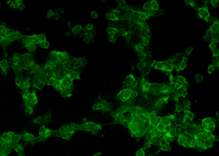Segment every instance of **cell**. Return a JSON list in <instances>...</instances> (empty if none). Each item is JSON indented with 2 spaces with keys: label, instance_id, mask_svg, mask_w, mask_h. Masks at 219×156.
<instances>
[{
  "label": "cell",
  "instance_id": "1",
  "mask_svg": "<svg viewBox=\"0 0 219 156\" xmlns=\"http://www.w3.org/2000/svg\"><path fill=\"white\" fill-rule=\"evenodd\" d=\"M196 146L200 149L205 150L211 148L215 142L216 137L212 132H201L195 134Z\"/></svg>",
  "mask_w": 219,
  "mask_h": 156
},
{
  "label": "cell",
  "instance_id": "2",
  "mask_svg": "<svg viewBox=\"0 0 219 156\" xmlns=\"http://www.w3.org/2000/svg\"><path fill=\"white\" fill-rule=\"evenodd\" d=\"M177 136V141L180 146L186 148H195L196 147L195 134L188 132H182Z\"/></svg>",
  "mask_w": 219,
  "mask_h": 156
},
{
  "label": "cell",
  "instance_id": "3",
  "mask_svg": "<svg viewBox=\"0 0 219 156\" xmlns=\"http://www.w3.org/2000/svg\"><path fill=\"white\" fill-rule=\"evenodd\" d=\"M77 129V126L74 124H70L63 126L58 130L59 136L63 139H69L75 134Z\"/></svg>",
  "mask_w": 219,
  "mask_h": 156
},
{
  "label": "cell",
  "instance_id": "4",
  "mask_svg": "<svg viewBox=\"0 0 219 156\" xmlns=\"http://www.w3.org/2000/svg\"><path fill=\"white\" fill-rule=\"evenodd\" d=\"M135 96V91L129 88H124L117 94V98L122 102H127L132 99Z\"/></svg>",
  "mask_w": 219,
  "mask_h": 156
},
{
  "label": "cell",
  "instance_id": "5",
  "mask_svg": "<svg viewBox=\"0 0 219 156\" xmlns=\"http://www.w3.org/2000/svg\"><path fill=\"white\" fill-rule=\"evenodd\" d=\"M77 129L85 131L94 132L101 130L102 126L101 125L94 122H86L77 126Z\"/></svg>",
  "mask_w": 219,
  "mask_h": 156
},
{
  "label": "cell",
  "instance_id": "6",
  "mask_svg": "<svg viewBox=\"0 0 219 156\" xmlns=\"http://www.w3.org/2000/svg\"><path fill=\"white\" fill-rule=\"evenodd\" d=\"M201 126L206 132H212L213 131H215L216 128L215 121L210 117H205L202 119Z\"/></svg>",
  "mask_w": 219,
  "mask_h": 156
},
{
  "label": "cell",
  "instance_id": "7",
  "mask_svg": "<svg viewBox=\"0 0 219 156\" xmlns=\"http://www.w3.org/2000/svg\"><path fill=\"white\" fill-rule=\"evenodd\" d=\"M16 86L20 89L24 91H28L30 87V81L28 78H23L21 77L16 78L15 80Z\"/></svg>",
  "mask_w": 219,
  "mask_h": 156
},
{
  "label": "cell",
  "instance_id": "8",
  "mask_svg": "<svg viewBox=\"0 0 219 156\" xmlns=\"http://www.w3.org/2000/svg\"><path fill=\"white\" fill-rule=\"evenodd\" d=\"M15 134L12 131H9L3 134L1 136V144L10 145L13 147V141Z\"/></svg>",
  "mask_w": 219,
  "mask_h": 156
},
{
  "label": "cell",
  "instance_id": "9",
  "mask_svg": "<svg viewBox=\"0 0 219 156\" xmlns=\"http://www.w3.org/2000/svg\"><path fill=\"white\" fill-rule=\"evenodd\" d=\"M145 12L152 14L153 12H155L159 9V4L157 1H150L146 2L143 6Z\"/></svg>",
  "mask_w": 219,
  "mask_h": 156
},
{
  "label": "cell",
  "instance_id": "10",
  "mask_svg": "<svg viewBox=\"0 0 219 156\" xmlns=\"http://www.w3.org/2000/svg\"><path fill=\"white\" fill-rule=\"evenodd\" d=\"M52 55L54 58V60L58 63H62L65 62L68 58V54L64 51H53L52 52Z\"/></svg>",
  "mask_w": 219,
  "mask_h": 156
},
{
  "label": "cell",
  "instance_id": "11",
  "mask_svg": "<svg viewBox=\"0 0 219 156\" xmlns=\"http://www.w3.org/2000/svg\"><path fill=\"white\" fill-rule=\"evenodd\" d=\"M195 118V114L194 113L190 111H184V115L182 118V124L184 126H187L193 122Z\"/></svg>",
  "mask_w": 219,
  "mask_h": 156
},
{
  "label": "cell",
  "instance_id": "12",
  "mask_svg": "<svg viewBox=\"0 0 219 156\" xmlns=\"http://www.w3.org/2000/svg\"><path fill=\"white\" fill-rule=\"evenodd\" d=\"M197 13H198V16L200 19H204V21H206L209 19L210 17V13L209 8L207 6H203L198 8Z\"/></svg>",
  "mask_w": 219,
  "mask_h": 156
},
{
  "label": "cell",
  "instance_id": "13",
  "mask_svg": "<svg viewBox=\"0 0 219 156\" xmlns=\"http://www.w3.org/2000/svg\"><path fill=\"white\" fill-rule=\"evenodd\" d=\"M158 139H158V146L162 151L168 152L169 150H170L171 149L170 142L162 137H159Z\"/></svg>",
  "mask_w": 219,
  "mask_h": 156
},
{
  "label": "cell",
  "instance_id": "14",
  "mask_svg": "<svg viewBox=\"0 0 219 156\" xmlns=\"http://www.w3.org/2000/svg\"><path fill=\"white\" fill-rule=\"evenodd\" d=\"M125 85L127 88L133 89L137 86L138 83L132 74H129L125 81Z\"/></svg>",
  "mask_w": 219,
  "mask_h": 156
},
{
  "label": "cell",
  "instance_id": "15",
  "mask_svg": "<svg viewBox=\"0 0 219 156\" xmlns=\"http://www.w3.org/2000/svg\"><path fill=\"white\" fill-rule=\"evenodd\" d=\"M52 134V131L50 129L46 127L45 126H43L40 127L38 131V134H39V137L41 139H46L49 137H50Z\"/></svg>",
  "mask_w": 219,
  "mask_h": 156
},
{
  "label": "cell",
  "instance_id": "16",
  "mask_svg": "<svg viewBox=\"0 0 219 156\" xmlns=\"http://www.w3.org/2000/svg\"><path fill=\"white\" fill-rule=\"evenodd\" d=\"M94 109L96 111H107L109 109V105L107 101H103L95 104L94 106Z\"/></svg>",
  "mask_w": 219,
  "mask_h": 156
},
{
  "label": "cell",
  "instance_id": "17",
  "mask_svg": "<svg viewBox=\"0 0 219 156\" xmlns=\"http://www.w3.org/2000/svg\"><path fill=\"white\" fill-rule=\"evenodd\" d=\"M135 15L136 16V17H137L138 18L137 19L144 21L150 19L152 17L151 13L146 12H141V11H138V12H136Z\"/></svg>",
  "mask_w": 219,
  "mask_h": 156
},
{
  "label": "cell",
  "instance_id": "18",
  "mask_svg": "<svg viewBox=\"0 0 219 156\" xmlns=\"http://www.w3.org/2000/svg\"><path fill=\"white\" fill-rule=\"evenodd\" d=\"M13 147L10 145L7 144H1V150H0V155L1 156H7L11 151Z\"/></svg>",
  "mask_w": 219,
  "mask_h": 156
},
{
  "label": "cell",
  "instance_id": "19",
  "mask_svg": "<svg viewBox=\"0 0 219 156\" xmlns=\"http://www.w3.org/2000/svg\"><path fill=\"white\" fill-rule=\"evenodd\" d=\"M21 137H23L25 141L28 142H35L36 141L35 136L30 132H25L23 133L21 135Z\"/></svg>",
  "mask_w": 219,
  "mask_h": 156
},
{
  "label": "cell",
  "instance_id": "20",
  "mask_svg": "<svg viewBox=\"0 0 219 156\" xmlns=\"http://www.w3.org/2000/svg\"><path fill=\"white\" fill-rule=\"evenodd\" d=\"M150 85H151V83L148 82L145 78H143L141 80V88L142 91H143V92L145 93H149L150 89Z\"/></svg>",
  "mask_w": 219,
  "mask_h": 156
},
{
  "label": "cell",
  "instance_id": "21",
  "mask_svg": "<svg viewBox=\"0 0 219 156\" xmlns=\"http://www.w3.org/2000/svg\"><path fill=\"white\" fill-rule=\"evenodd\" d=\"M168 97H163V98L157 100L154 104V107L156 109H159L162 107L163 105L168 103Z\"/></svg>",
  "mask_w": 219,
  "mask_h": 156
},
{
  "label": "cell",
  "instance_id": "22",
  "mask_svg": "<svg viewBox=\"0 0 219 156\" xmlns=\"http://www.w3.org/2000/svg\"><path fill=\"white\" fill-rule=\"evenodd\" d=\"M152 66L153 68H155V69L160 70V71H163L164 68H165V62H162V61L153 62L152 64Z\"/></svg>",
  "mask_w": 219,
  "mask_h": 156
},
{
  "label": "cell",
  "instance_id": "23",
  "mask_svg": "<svg viewBox=\"0 0 219 156\" xmlns=\"http://www.w3.org/2000/svg\"><path fill=\"white\" fill-rule=\"evenodd\" d=\"M175 66L172 61H166L165 62V68H164L163 71L165 72H172L175 69Z\"/></svg>",
  "mask_w": 219,
  "mask_h": 156
},
{
  "label": "cell",
  "instance_id": "24",
  "mask_svg": "<svg viewBox=\"0 0 219 156\" xmlns=\"http://www.w3.org/2000/svg\"><path fill=\"white\" fill-rule=\"evenodd\" d=\"M209 33L211 35H215L218 33V21L214 22L210 27L209 29Z\"/></svg>",
  "mask_w": 219,
  "mask_h": 156
},
{
  "label": "cell",
  "instance_id": "25",
  "mask_svg": "<svg viewBox=\"0 0 219 156\" xmlns=\"http://www.w3.org/2000/svg\"><path fill=\"white\" fill-rule=\"evenodd\" d=\"M25 112L27 114H31L34 111V104L31 103H25Z\"/></svg>",
  "mask_w": 219,
  "mask_h": 156
},
{
  "label": "cell",
  "instance_id": "26",
  "mask_svg": "<svg viewBox=\"0 0 219 156\" xmlns=\"http://www.w3.org/2000/svg\"><path fill=\"white\" fill-rule=\"evenodd\" d=\"M14 149H15V151L17 153L18 155H23L24 154V147L21 146V144H20L19 143L17 144L16 145H15V146H14Z\"/></svg>",
  "mask_w": 219,
  "mask_h": 156
},
{
  "label": "cell",
  "instance_id": "27",
  "mask_svg": "<svg viewBox=\"0 0 219 156\" xmlns=\"http://www.w3.org/2000/svg\"><path fill=\"white\" fill-rule=\"evenodd\" d=\"M107 32H108V34L109 35V37H113L118 33V30L117 28H115V27H110V28H109L108 29Z\"/></svg>",
  "mask_w": 219,
  "mask_h": 156
},
{
  "label": "cell",
  "instance_id": "28",
  "mask_svg": "<svg viewBox=\"0 0 219 156\" xmlns=\"http://www.w3.org/2000/svg\"><path fill=\"white\" fill-rule=\"evenodd\" d=\"M1 68L3 73L5 74L7 72L8 68V63L6 60H2L1 61Z\"/></svg>",
  "mask_w": 219,
  "mask_h": 156
},
{
  "label": "cell",
  "instance_id": "29",
  "mask_svg": "<svg viewBox=\"0 0 219 156\" xmlns=\"http://www.w3.org/2000/svg\"><path fill=\"white\" fill-rule=\"evenodd\" d=\"M186 68H187V64H186V63L181 62L180 63H179L175 68V69H176V71L177 72H180V71H183V70H184Z\"/></svg>",
  "mask_w": 219,
  "mask_h": 156
},
{
  "label": "cell",
  "instance_id": "30",
  "mask_svg": "<svg viewBox=\"0 0 219 156\" xmlns=\"http://www.w3.org/2000/svg\"><path fill=\"white\" fill-rule=\"evenodd\" d=\"M215 69V66L213 65V64H210V65L208 66L207 71L209 74H212L213 72H214Z\"/></svg>",
  "mask_w": 219,
  "mask_h": 156
},
{
  "label": "cell",
  "instance_id": "31",
  "mask_svg": "<svg viewBox=\"0 0 219 156\" xmlns=\"http://www.w3.org/2000/svg\"><path fill=\"white\" fill-rule=\"evenodd\" d=\"M191 109V103L189 101H186L184 103V111H190Z\"/></svg>",
  "mask_w": 219,
  "mask_h": 156
},
{
  "label": "cell",
  "instance_id": "32",
  "mask_svg": "<svg viewBox=\"0 0 219 156\" xmlns=\"http://www.w3.org/2000/svg\"><path fill=\"white\" fill-rule=\"evenodd\" d=\"M136 155H145V150L143 148L139 149L136 152Z\"/></svg>",
  "mask_w": 219,
  "mask_h": 156
},
{
  "label": "cell",
  "instance_id": "33",
  "mask_svg": "<svg viewBox=\"0 0 219 156\" xmlns=\"http://www.w3.org/2000/svg\"><path fill=\"white\" fill-rule=\"evenodd\" d=\"M218 54H219V52H218V49H215L212 51V56L213 58H217L218 56Z\"/></svg>",
  "mask_w": 219,
  "mask_h": 156
},
{
  "label": "cell",
  "instance_id": "34",
  "mask_svg": "<svg viewBox=\"0 0 219 156\" xmlns=\"http://www.w3.org/2000/svg\"><path fill=\"white\" fill-rule=\"evenodd\" d=\"M182 110V107L180 106V104H177L176 106H175V111H176L177 112L180 113Z\"/></svg>",
  "mask_w": 219,
  "mask_h": 156
},
{
  "label": "cell",
  "instance_id": "35",
  "mask_svg": "<svg viewBox=\"0 0 219 156\" xmlns=\"http://www.w3.org/2000/svg\"><path fill=\"white\" fill-rule=\"evenodd\" d=\"M81 26L78 25V26H76L75 27L74 29H73V31H75V32H79V31H80V30H81Z\"/></svg>",
  "mask_w": 219,
  "mask_h": 156
},
{
  "label": "cell",
  "instance_id": "36",
  "mask_svg": "<svg viewBox=\"0 0 219 156\" xmlns=\"http://www.w3.org/2000/svg\"><path fill=\"white\" fill-rule=\"evenodd\" d=\"M188 4L191 8H195V6H196V4L194 1H189Z\"/></svg>",
  "mask_w": 219,
  "mask_h": 156
},
{
  "label": "cell",
  "instance_id": "37",
  "mask_svg": "<svg viewBox=\"0 0 219 156\" xmlns=\"http://www.w3.org/2000/svg\"><path fill=\"white\" fill-rule=\"evenodd\" d=\"M93 28H94V26H93V24H87V25H86V29H87V30H88V31H90L91 29H93Z\"/></svg>",
  "mask_w": 219,
  "mask_h": 156
},
{
  "label": "cell",
  "instance_id": "38",
  "mask_svg": "<svg viewBox=\"0 0 219 156\" xmlns=\"http://www.w3.org/2000/svg\"><path fill=\"white\" fill-rule=\"evenodd\" d=\"M210 3L213 6H217L218 5V1H210Z\"/></svg>",
  "mask_w": 219,
  "mask_h": 156
},
{
  "label": "cell",
  "instance_id": "39",
  "mask_svg": "<svg viewBox=\"0 0 219 156\" xmlns=\"http://www.w3.org/2000/svg\"><path fill=\"white\" fill-rule=\"evenodd\" d=\"M102 154L101 153V152H98V153H96V154H94L95 155H102Z\"/></svg>",
  "mask_w": 219,
  "mask_h": 156
}]
</instances>
